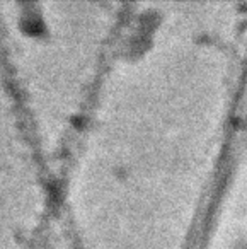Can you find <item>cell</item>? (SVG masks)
I'll list each match as a JSON object with an SVG mask.
<instances>
[{
  "label": "cell",
  "mask_w": 247,
  "mask_h": 249,
  "mask_svg": "<svg viewBox=\"0 0 247 249\" xmlns=\"http://www.w3.org/2000/svg\"><path fill=\"white\" fill-rule=\"evenodd\" d=\"M109 24L101 4H0V60L53 179L101 79Z\"/></svg>",
  "instance_id": "6da1fadb"
},
{
  "label": "cell",
  "mask_w": 247,
  "mask_h": 249,
  "mask_svg": "<svg viewBox=\"0 0 247 249\" xmlns=\"http://www.w3.org/2000/svg\"><path fill=\"white\" fill-rule=\"evenodd\" d=\"M55 179L0 60V249H39L55 220Z\"/></svg>",
  "instance_id": "7a4b0ae2"
}]
</instances>
